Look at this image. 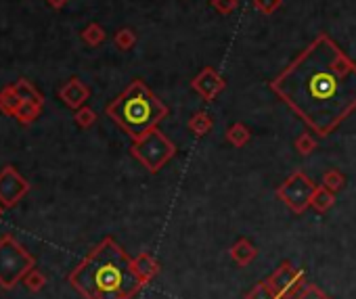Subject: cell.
Wrapping results in <instances>:
<instances>
[{
    "label": "cell",
    "instance_id": "1",
    "mask_svg": "<svg viewBox=\"0 0 356 299\" xmlns=\"http://www.w3.org/2000/svg\"><path fill=\"white\" fill-rule=\"evenodd\" d=\"M268 88L325 138L356 111V63L327 34H318Z\"/></svg>",
    "mask_w": 356,
    "mask_h": 299
},
{
    "label": "cell",
    "instance_id": "6",
    "mask_svg": "<svg viewBox=\"0 0 356 299\" xmlns=\"http://www.w3.org/2000/svg\"><path fill=\"white\" fill-rule=\"evenodd\" d=\"M316 191V185L304 174V172H293L285 182L279 185L277 197L283 201L285 207H289L293 214H304L310 207V199Z\"/></svg>",
    "mask_w": 356,
    "mask_h": 299
},
{
    "label": "cell",
    "instance_id": "10",
    "mask_svg": "<svg viewBox=\"0 0 356 299\" xmlns=\"http://www.w3.org/2000/svg\"><path fill=\"white\" fill-rule=\"evenodd\" d=\"M88 96H90V88L80 80V78H70L63 86H61V90H59V99L70 107V109H80V107H84L86 105V101H88Z\"/></svg>",
    "mask_w": 356,
    "mask_h": 299
},
{
    "label": "cell",
    "instance_id": "5",
    "mask_svg": "<svg viewBox=\"0 0 356 299\" xmlns=\"http://www.w3.org/2000/svg\"><path fill=\"white\" fill-rule=\"evenodd\" d=\"M34 255L26 251L13 234L0 239V287L3 289H13L34 268Z\"/></svg>",
    "mask_w": 356,
    "mask_h": 299
},
{
    "label": "cell",
    "instance_id": "29",
    "mask_svg": "<svg viewBox=\"0 0 356 299\" xmlns=\"http://www.w3.org/2000/svg\"><path fill=\"white\" fill-rule=\"evenodd\" d=\"M44 3H49L53 9H63L70 3V0H44Z\"/></svg>",
    "mask_w": 356,
    "mask_h": 299
},
{
    "label": "cell",
    "instance_id": "17",
    "mask_svg": "<svg viewBox=\"0 0 356 299\" xmlns=\"http://www.w3.org/2000/svg\"><path fill=\"white\" fill-rule=\"evenodd\" d=\"M227 140L233 144V146H237V148H243L250 140H252V132H250V128L243 123V121H235V123H231L229 128H227Z\"/></svg>",
    "mask_w": 356,
    "mask_h": 299
},
{
    "label": "cell",
    "instance_id": "13",
    "mask_svg": "<svg viewBox=\"0 0 356 299\" xmlns=\"http://www.w3.org/2000/svg\"><path fill=\"white\" fill-rule=\"evenodd\" d=\"M13 88H15L17 96H19L24 103H34V105L44 107V96H42L40 90H38L32 82H28L26 78H19L17 82H13Z\"/></svg>",
    "mask_w": 356,
    "mask_h": 299
},
{
    "label": "cell",
    "instance_id": "2",
    "mask_svg": "<svg viewBox=\"0 0 356 299\" xmlns=\"http://www.w3.org/2000/svg\"><path fill=\"white\" fill-rule=\"evenodd\" d=\"M70 284L84 299H132L145 284L124 247L105 237L67 274Z\"/></svg>",
    "mask_w": 356,
    "mask_h": 299
},
{
    "label": "cell",
    "instance_id": "21",
    "mask_svg": "<svg viewBox=\"0 0 356 299\" xmlns=\"http://www.w3.org/2000/svg\"><path fill=\"white\" fill-rule=\"evenodd\" d=\"M136 40H138V36H136V32H134L132 28H122V30H118L115 36H113V44H115L120 51H130V49H134Z\"/></svg>",
    "mask_w": 356,
    "mask_h": 299
},
{
    "label": "cell",
    "instance_id": "18",
    "mask_svg": "<svg viewBox=\"0 0 356 299\" xmlns=\"http://www.w3.org/2000/svg\"><path fill=\"white\" fill-rule=\"evenodd\" d=\"M80 38H82L84 44H88V46H99V44L105 42L107 34H105L103 26H99L97 22H92V24H88V26L80 32Z\"/></svg>",
    "mask_w": 356,
    "mask_h": 299
},
{
    "label": "cell",
    "instance_id": "26",
    "mask_svg": "<svg viewBox=\"0 0 356 299\" xmlns=\"http://www.w3.org/2000/svg\"><path fill=\"white\" fill-rule=\"evenodd\" d=\"M283 0H254V9L262 15H273L281 9Z\"/></svg>",
    "mask_w": 356,
    "mask_h": 299
},
{
    "label": "cell",
    "instance_id": "27",
    "mask_svg": "<svg viewBox=\"0 0 356 299\" xmlns=\"http://www.w3.org/2000/svg\"><path fill=\"white\" fill-rule=\"evenodd\" d=\"M293 299H331L321 287H316V284H306Z\"/></svg>",
    "mask_w": 356,
    "mask_h": 299
},
{
    "label": "cell",
    "instance_id": "20",
    "mask_svg": "<svg viewBox=\"0 0 356 299\" xmlns=\"http://www.w3.org/2000/svg\"><path fill=\"white\" fill-rule=\"evenodd\" d=\"M42 109H44V107L34 105V103H22V107H19L17 113H15V119H17L19 123H24V126H30V123H34V121L40 117Z\"/></svg>",
    "mask_w": 356,
    "mask_h": 299
},
{
    "label": "cell",
    "instance_id": "3",
    "mask_svg": "<svg viewBox=\"0 0 356 299\" xmlns=\"http://www.w3.org/2000/svg\"><path fill=\"white\" fill-rule=\"evenodd\" d=\"M105 113L132 140H136L157 128V123L168 115V107L147 88L143 80H132L128 88L107 105Z\"/></svg>",
    "mask_w": 356,
    "mask_h": 299
},
{
    "label": "cell",
    "instance_id": "28",
    "mask_svg": "<svg viewBox=\"0 0 356 299\" xmlns=\"http://www.w3.org/2000/svg\"><path fill=\"white\" fill-rule=\"evenodd\" d=\"M210 5H212L220 15H231V13L239 7V0H210Z\"/></svg>",
    "mask_w": 356,
    "mask_h": 299
},
{
    "label": "cell",
    "instance_id": "4",
    "mask_svg": "<svg viewBox=\"0 0 356 299\" xmlns=\"http://www.w3.org/2000/svg\"><path fill=\"white\" fill-rule=\"evenodd\" d=\"M130 155H132L149 174H157V172L176 155V144H174L159 128H153V130H149L145 136L132 140Z\"/></svg>",
    "mask_w": 356,
    "mask_h": 299
},
{
    "label": "cell",
    "instance_id": "7",
    "mask_svg": "<svg viewBox=\"0 0 356 299\" xmlns=\"http://www.w3.org/2000/svg\"><path fill=\"white\" fill-rule=\"evenodd\" d=\"M266 280L277 291L279 299H293L306 287V274H304V270L293 268L291 262H283Z\"/></svg>",
    "mask_w": 356,
    "mask_h": 299
},
{
    "label": "cell",
    "instance_id": "23",
    "mask_svg": "<svg viewBox=\"0 0 356 299\" xmlns=\"http://www.w3.org/2000/svg\"><path fill=\"white\" fill-rule=\"evenodd\" d=\"M323 187L333 191V193H339L346 187V176L339 170H327L323 174Z\"/></svg>",
    "mask_w": 356,
    "mask_h": 299
},
{
    "label": "cell",
    "instance_id": "25",
    "mask_svg": "<svg viewBox=\"0 0 356 299\" xmlns=\"http://www.w3.org/2000/svg\"><path fill=\"white\" fill-rule=\"evenodd\" d=\"M24 284L28 287V291L38 293V291H42V289H44V284H47V276H44L40 270L32 268V270L24 276Z\"/></svg>",
    "mask_w": 356,
    "mask_h": 299
},
{
    "label": "cell",
    "instance_id": "9",
    "mask_svg": "<svg viewBox=\"0 0 356 299\" xmlns=\"http://www.w3.org/2000/svg\"><path fill=\"white\" fill-rule=\"evenodd\" d=\"M191 88L208 103H212L225 88H227V80L214 69V67H204L191 82Z\"/></svg>",
    "mask_w": 356,
    "mask_h": 299
},
{
    "label": "cell",
    "instance_id": "14",
    "mask_svg": "<svg viewBox=\"0 0 356 299\" xmlns=\"http://www.w3.org/2000/svg\"><path fill=\"white\" fill-rule=\"evenodd\" d=\"M22 103H24V101L17 96L13 84H7L3 90H0V111H3L5 115H13V117H15V113H17V109L22 107Z\"/></svg>",
    "mask_w": 356,
    "mask_h": 299
},
{
    "label": "cell",
    "instance_id": "19",
    "mask_svg": "<svg viewBox=\"0 0 356 299\" xmlns=\"http://www.w3.org/2000/svg\"><path fill=\"white\" fill-rule=\"evenodd\" d=\"M314 132H302L296 140H293V146H296V151L298 155L302 157H308L316 151V146H318V140L312 136Z\"/></svg>",
    "mask_w": 356,
    "mask_h": 299
},
{
    "label": "cell",
    "instance_id": "8",
    "mask_svg": "<svg viewBox=\"0 0 356 299\" xmlns=\"http://www.w3.org/2000/svg\"><path fill=\"white\" fill-rule=\"evenodd\" d=\"M30 193V182L17 172L15 166H5L0 170V205L5 210L15 207Z\"/></svg>",
    "mask_w": 356,
    "mask_h": 299
},
{
    "label": "cell",
    "instance_id": "15",
    "mask_svg": "<svg viewBox=\"0 0 356 299\" xmlns=\"http://www.w3.org/2000/svg\"><path fill=\"white\" fill-rule=\"evenodd\" d=\"M333 205H335V193L329 191V189H325L323 185L316 187V191H314V195H312V199H310V207H312L316 214H325V212H329Z\"/></svg>",
    "mask_w": 356,
    "mask_h": 299
},
{
    "label": "cell",
    "instance_id": "30",
    "mask_svg": "<svg viewBox=\"0 0 356 299\" xmlns=\"http://www.w3.org/2000/svg\"><path fill=\"white\" fill-rule=\"evenodd\" d=\"M3 212H5V207H3V205H0V214H3Z\"/></svg>",
    "mask_w": 356,
    "mask_h": 299
},
{
    "label": "cell",
    "instance_id": "16",
    "mask_svg": "<svg viewBox=\"0 0 356 299\" xmlns=\"http://www.w3.org/2000/svg\"><path fill=\"white\" fill-rule=\"evenodd\" d=\"M187 128L195 134V136H206L212 132L214 128V117L206 111H197L191 115V119L187 121Z\"/></svg>",
    "mask_w": 356,
    "mask_h": 299
},
{
    "label": "cell",
    "instance_id": "24",
    "mask_svg": "<svg viewBox=\"0 0 356 299\" xmlns=\"http://www.w3.org/2000/svg\"><path fill=\"white\" fill-rule=\"evenodd\" d=\"M74 121H76L80 128L88 130V128H92V126L97 123V111L84 105V107L76 109V113H74Z\"/></svg>",
    "mask_w": 356,
    "mask_h": 299
},
{
    "label": "cell",
    "instance_id": "11",
    "mask_svg": "<svg viewBox=\"0 0 356 299\" xmlns=\"http://www.w3.org/2000/svg\"><path fill=\"white\" fill-rule=\"evenodd\" d=\"M132 266H134L138 278L143 280V284H149V282L159 274V262H157L151 253H147V251L138 253V255L132 259Z\"/></svg>",
    "mask_w": 356,
    "mask_h": 299
},
{
    "label": "cell",
    "instance_id": "12",
    "mask_svg": "<svg viewBox=\"0 0 356 299\" xmlns=\"http://www.w3.org/2000/svg\"><path fill=\"white\" fill-rule=\"evenodd\" d=\"M229 255H231V259H233L237 266L245 268V266H250V264L256 259L258 249H256V245H252L248 239H239V241L231 247Z\"/></svg>",
    "mask_w": 356,
    "mask_h": 299
},
{
    "label": "cell",
    "instance_id": "22",
    "mask_svg": "<svg viewBox=\"0 0 356 299\" xmlns=\"http://www.w3.org/2000/svg\"><path fill=\"white\" fill-rule=\"evenodd\" d=\"M245 299H279V295H277V291L270 287L268 280H260V282L254 284L252 291L245 293Z\"/></svg>",
    "mask_w": 356,
    "mask_h": 299
}]
</instances>
